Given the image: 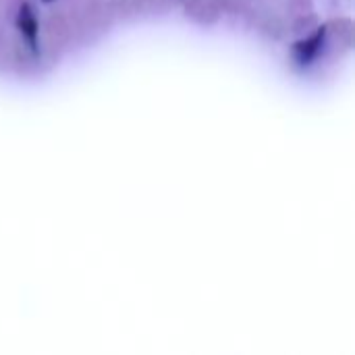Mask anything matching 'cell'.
I'll use <instances>...</instances> for the list:
<instances>
[{"label": "cell", "mask_w": 355, "mask_h": 355, "mask_svg": "<svg viewBox=\"0 0 355 355\" xmlns=\"http://www.w3.org/2000/svg\"><path fill=\"white\" fill-rule=\"evenodd\" d=\"M17 25H19L21 33L27 37V42L31 46H35V40H37V19H35L33 10L29 8V4H23L21 6L19 17H17Z\"/></svg>", "instance_id": "6da1fadb"}, {"label": "cell", "mask_w": 355, "mask_h": 355, "mask_svg": "<svg viewBox=\"0 0 355 355\" xmlns=\"http://www.w3.org/2000/svg\"><path fill=\"white\" fill-rule=\"evenodd\" d=\"M322 42H324V27H320L312 37H308L306 42H300V44L295 46L297 58H300L302 62H310V60L316 56V52H318V48L322 46Z\"/></svg>", "instance_id": "7a4b0ae2"}, {"label": "cell", "mask_w": 355, "mask_h": 355, "mask_svg": "<svg viewBox=\"0 0 355 355\" xmlns=\"http://www.w3.org/2000/svg\"><path fill=\"white\" fill-rule=\"evenodd\" d=\"M44 2H50V0H44Z\"/></svg>", "instance_id": "3957f363"}]
</instances>
